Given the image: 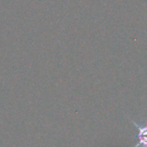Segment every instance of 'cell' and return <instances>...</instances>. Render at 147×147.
I'll list each match as a JSON object with an SVG mask.
<instances>
[{"label":"cell","mask_w":147,"mask_h":147,"mask_svg":"<svg viewBox=\"0 0 147 147\" xmlns=\"http://www.w3.org/2000/svg\"><path fill=\"white\" fill-rule=\"evenodd\" d=\"M129 120H130V122H132V124L137 129L136 138L138 139V141L134 147H147V123H145L144 125H141L135 122L132 119H129Z\"/></svg>","instance_id":"obj_1"}]
</instances>
